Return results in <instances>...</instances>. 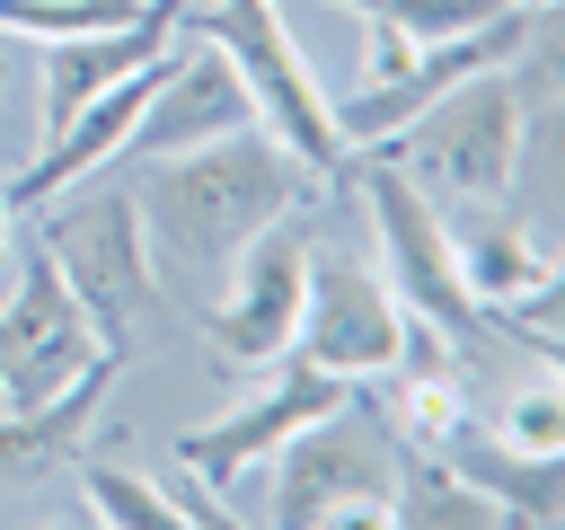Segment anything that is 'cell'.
<instances>
[{
  "instance_id": "cell-20",
  "label": "cell",
  "mask_w": 565,
  "mask_h": 530,
  "mask_svg": "<svg viewBox=\"0 0 565 530\" xmlns=\"http://www.w3.org/2000/svg\"><path fill=\"white\" fill-rule=\"evenodd\" d=\"M362 62H371V80H397V71L415 62V35H397V26L371 18V53H362Z\"/></svg>"
},
{
  "instance_id": "cell-16",
  "label": "cell",
  "mask_w": 565,
  "mask_h": 530,
  "mask_svg": "<svg viewBox=\"0 0 565 530\" xmlns=\"http://www.w3.org/2000/svg\"><path fill=\"white\" fill-rule=\"evenodd\" d=\"M441 451H459L450 468H459V477H477V486L503 504V521H521V530H547V521L565 512V477H556V451H512L503 433H494V442H477L468 424H459Z\"/></svg>"
},
{
  "instance_id": "cell-2",
  "label": "cell",
  "mask_w": 565,
  "mask_h": 530,
  "mask_svg": "<svg viewBox=\"0 0 565 530\" xmlns=\"http://www.w3.org/2000/svg\"><path fill=\"white\" fill-rule=\"evenodd\" d=\"M88 186V177H79ZM44 256L62 265V283H71V300L88 309V327H97V344L115 353V362H132V353H159L168 336H177V300H168V283L150 274V247H141V212H132V186H88L79 203H44Z\"/></svg>"
},
{
  "instance_id": "cell-7",
  "label": "cell",
  "mask_w": 565,
  "mask_h": 530,
  "mask_svg": "<svg viewBox=\"0 0 565 530\" xmlns=\"http://www.w3.org/2000/svg\"><path fill=\"white\" fill-rule=\"evenodd\" d=\"M9 265H18V292L0 309V406H35V398L71 389L88 362H115V353L97 344V327L71 300V283L44 256V239L35 247H9Z\"/></svg>"
},
{
  "instance_id": "cell-22",
  "label": "cell",
  "mask_w": 565,
  "mask_h": 530,
  "mask_svg": "<svg viewBox=\"0 0 565 530\" xmlns=\"http://www.w3.org/2000/svg\"><path fill=\"white\" fill-rule=\"evenodd\" d=\"M9 247H18V239H9V186H0V274H9Z\"/></svg>"
},
{
  "instance_id": "cell-18",
  "label": "cell",
  "mask_w": 565,
  "mask_h": 530,
  "mask_svg": "<svg viewBox=\"0 0 565 530\" xmlns=\"http://www.w3.org/2000/svg\"><path fill=\"white\" fill-rule=\"evenodd\" d=\"M71 477H79V495H88V521H106V530H185L194 512H185V495H168L159 477H141L132 459H71Z\"/></svg>"
},
{
  "instance_id": "cell-9",
  "label": "cell",
  "mask_w": 565,
  "mask_h": 530,
  "mask_svg": "<svg viewBox=\"0 0 565 530\" xmlns=\"http://www.w3.org/2000/svg\"><path fill=\"white\" fill-rule=\"evenodd\" d=\"M539 18L547 9H494V18H477V26H459V35H441V44H415V62L397 71V80H362L344 106H327L335 115V141L344 150H371V141H388L397 124H415L450 80H468V71H494V62H512V53H530V35H539Z\"/></svg>"
},
{
  "instance_id": "cell-10",
  "label": "cell",
  "mask_w": 565,
  "mask_h": 530,
  "mask_svg": "<svg viewBox=\"0 0 565 530\" xmlns=\"http://www.w3.org/2000/svg\"><path fill=\"white\" fill-rule=\"evenodd\" d=\"M300 283H309V239H300V221L282 212V221H265V230L230 256V283H221V300H212V318H203L212 353L238 362V371H274V362L291 353V327H300Z\"/></svg>"
},
{
  "instance_id": "cell-5",
  "label": "cell",
  "mask_w": 565,
  "mask_h": 530,
  "mask_svg": "<svg viewBox=\"0 0 565 530\" xmlns=\"http://www.w3.org/2000/svg\"><path fill=\"white\" fill-rule=\"evenodd\" d=\"M362 406V398H353ZM353 406H327V415H309L265 468H274V504H265V521H282V530H388V477H397V459H388V442H380V424H362Z\"/></svg>"
},
{
  "instance_id": "cell-14",
  "label": "cell",
  "mask_w": 565,
  "mask_h": 530,
  "mask_svg": "<svg viewBox=\"0 0 565 530\" xmlns=\"http://www.w3.org/2000/svg\"><path fill=\"white\" fill-rule=\"evenodd\" d=\"M397 398H388V415L415 433V451H441L459 424H468V380H459V336H441V327H424V318H406V336H397Z\"/></svg>"
},
{
  "instance_id": "cell-21",
  "label": "cell",
  "mask_w": 565,
  "mask_h": 530,
  "mask_svg": "<svg viewBox=\"0 0 565 530\" xmlns=\"http://www.w3.org/2000/svg\"><path fill=\"white\" fill-rule=\"evenodd\" d=\"M9 80H18V35L0 26V88H9Z\"/></svg>"
},
{
  "instance_id": "cell-4",
  "label": "cell",
  "mask_w": 565,
  "mask_h": 530,
  "mask_svg": "<svg viewBox=\"0 0 565 530\" xmlns=\"http://www.w3.org/2000/svg\"><path fill=\"white\" fill-rule=\"evenodd\" d=\"M177 44H221L230 71H238L247 97H256V124H274V141H282L291 159H309L318 177H344L353 150L335 141V115H327V97H318V80H309V62H300V35L282 26L274 0L177 9Z\"/></svg>"
},
{
  "instance_id": "cell-19",
  "label": "cell",
  "mask_w": 565,
  "mask_h": 530,
  "mask_svg": "<svg viewBox=\"0 0 565 530\" xmlns=\"http://www.w3.org/2000/svg\"><path fill=\"white\" fill-rule=\"evenodd\" d=\"M503 442H512V451H565V389H556V380H530V389L503 406Z\"/></svg>"
},
{
  "instance_id": "cell-12",
  "label": "cell",
  "mask_w": 565,
  "mask_h": 530,
  "mask_svg": "<svg viewBox=\"0 0 565 530\" xmlns=\"http://www.w3.org/2000/svg\"><path fill=\"white\" fill-rule=\"evenodd\" d=\"M115 371H124V362H88L71 389L0 415V521H9V512H35V495H44L53 477H71V459L88 451V433H97V415H106V398H115Z\"/></svg>"
},
{
  "instance_id": "cell-13",
  "label": "cell",
  "mask_w": 565,
  "mask_h": 530,
  "mask_svg": "<svg viewBox=\"0 0 565 530\" xmlns=\"http://www.w3.org/2000/svg\"><path fill=\"white\" fill-rule=\"evenodd\" d=\"M238 124H256V97H247V80L230 71V53L203 44V53H168V71H159L141 124L124 132V150H132V159H159V150L221 141V132H238Z\"/></svg>"
},
{
  "instance_id": "cell-11",
  "label": "cell",
  "mask_w": 565,
  "mask_h": 530,
  "mask_svg": "<svg viewBox=\"0 0 565 530\" xmlns=\"http://www.w3.org/2000/svg\"><path fill=\"white\" fill-rule=\"evenodd\" d=\"M397 336H406L397 292H388L371 265H353V256H318V247H309V283H300L291 353L362 389V380H380V371L397 362Z\"/></svg>"
},
{
  "instance_id": "cell-23",
  "label": "cell",
  "mask_w": 565,
  "mask_h": 530,
  "mask_svg": "<svg viewBox=\"0 0 565 530\" xmlns=\"http://www.w3.org/2000/svg\"><path fill=\"white\" fill-rule=\"evenodd\" d=\"M512 9H556V0H512Z\"/></svg>"
},
{
  "instance_id": "cell-17",
  "label": "cell",
  "mask_w": 565,
  "mask_h": 530,
  "mask_svg": "<svg viewBox=\"0 0 565 530\" xmlns=\"http://www.w3.org/2000/svg\"><path fill=\"white\" fill-rule=\"evenodd\" d=\"M388 521H406V530H494L503 504H494L477 477H459L441 451H415V459H397V477H388Z\"/></svg>"
},
{
  "instance_id": "cell-8",
  "label": "cell",
  "mask_w": 565,
  "mask_h": 530,
  "mask_svg": "<svg viewBox=\"0 0 565 530\" xmlns=\"http://www.w3.org/2000/svg\"><path fill=\"white\" fill-rule=\"evenodd\" d=\"M327 406H353V380H335V371H318V362H282L274 371V389H256V398H238L230 415H212V424H194V433H177V468L203 486V495H230V486H247L309 415H327Z\"/></svg>"
},
{
  "instance_id": "cell-6",
  "label": "cell",
  "mask_w": 565,
  "mask_h": 530,
  "mask_svg": "<svg viewBox=\"0 0 565 530\" xmlns=\"http://www.w3.org/2000/svg\"><path fill=\"white\" fill-rule=\"evenodd\" d=\"M362 194H371V230H380V283L397 292V309L406 318H424V327H441V336H486V309L468 300V283H459V265H450V221H441V203L406 177V168H388L380 150H371V168H362Z\"/></svg>"
},
{
  "instance_id": "cell-1",
  "label": "cell",
  "mask_w": 565,
  "mask_h": 530,
  "mask_svg": "<svg viewBox=\"0 0 565 530\" xmlns=\"http://www.w3.org/2000/svg\"><path fill=\"white\" fill-rule=\"evenodd\" d=\"M318 186H327V177H318L309 159H291L274 132H256V124H238V132H221V141H194V150L141 159L132 212H141L150 274H159V283H221L230 256H238L265 221L300 212Z\"/></svg>"
},
{
  "instance_id": "cell-3",
  "label": "cell",
  "mask_w": 565,
  "mask_h": 530,
  "mask_svg": "<svg viewBox=\"0 0 565 530\" xmlns=\"http://www.w3.org/2000/svg\"><path fill=\"white\" fill-rule=\"evenodd\" d=\"M521 88L503 80V62L494 71H468V80H450L415 124H397L388 141H371L388 168H406L433 203H494L503 186H512V168H521Z\"/></svg>"
},
{
  "instance_id": "cell-15",
  "label": "cell",
  "mask_w": 565,
  "mask_h": 530,
  "mask_svg": "<svg viewBox=\"0 0 565 530\" xmlns=\"http://www.w3.org/2000/svg\"><path fill=\"white\" fill-rule=\"evenodd\" d=\"M450 265H459V283H468L477 309H494V300H512V292H530V283L556 274L547 247H539L503 203H459V221H450Z\"/></svg>"
}]
</instances>
